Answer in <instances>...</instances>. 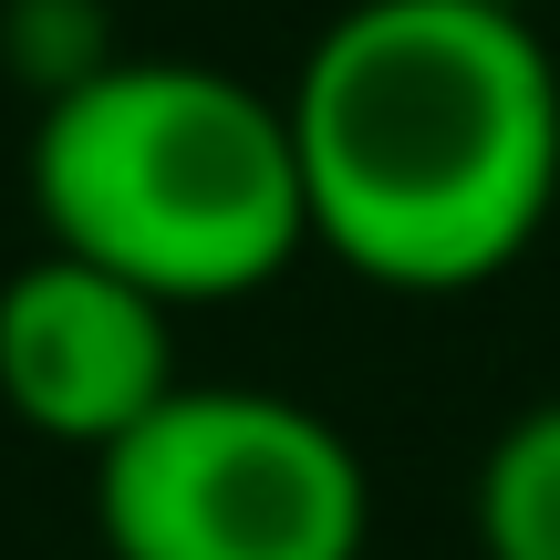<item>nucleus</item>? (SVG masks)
I'll list each match as a JSON object with an SVG mask.
<instances>
[{
  "instance_id": "obj_4",
  "label": "nucleus",
  "mask_w": 560,
  "mask_h": 560,
  "mask_svg": "<svg viewBox=\"0 0 560 560\" xmlns=\"http://www.w3.org/2000/svg\"><path fill=\"white\" fill-rule=\"evenodd\" d=\"M177 312L145 301L136 280L32 249L0 280V405L52 446H115L136 416L177 395Z\"/></svg>"
},
{
  "instance_id": "obj_2",
  "label": "nucleus",
  "mask_w": 560,
  "mask_h": 560,
  "mask_svg": "<svg viewBox=\"0 0 560 560\" xmlns=\"http://www.w3.org/2000/svg\"><path fill=\"white\" fill-rule=\"evenodd\" d=\"M21 177L42 249L136 280L166 312L249 301L312 249L280 94L219 62L115 52L104 73L42 94Z\"/></svg>"
},
{
  "instance_id": "obj_1",
  "label": "nucleus",
  "mask_w": 560,
  "mask_h": 560,
  "mask_svg": "<svg viewBox=\"0 0 560 560\" xmlns=\"http://www.w3.org/2000/svg\"><path fill=\"white\" fill-rule=\"evenodd\" d=\"M280 125L312 249L395 301L509 280L560 208V62L520 11L353 0L312 32Z\"/></svg>"
},
{
  "instance_id": "obj_5",
  "label": "nucleus",
  "mask_w": 560,
  "mask_h": 560,
  "mask_svg": "<svg viewBox=\"0 0 560 560\" xmlns=\"http://www.w3.org/2000/svg\"><path fill=\"white\" fill-rule=\"evenodd\" d=\"M478 550L488 560H560V395L520 405L478 457Z\"/></svg>"
},
{
  "instance_id": "obj_6",
  "label": "nucleus",
  "mask_w": 560,
  "mask_h": 560,
  "mask_svg": "<svg viewBox=\"0 0 560 560\" xmlns=\"http://www.w3.org/2000/svg\"><path fill=\"white\" fill-rule=\"evenodd\" d=\"M478 11H520V21H529V11H540V0H478Z\"/></svg>"
},
{
  "instance_id": "obj_3",
  "label": "nucleus",
  "mask_w": 560,
  "mask_h": 560,
  "mask_svg": "<svg viewBox=\"0 0 560 560\" xmlns=\"http://www.w3.org/2000/svg\"><path fill=\"white\" fill-rule=\"evenodd\" d=\"M94 529L115 560H363L374 478L322 405L270 384H177L94 446Z\"/></svg>"
}]
</instances>
